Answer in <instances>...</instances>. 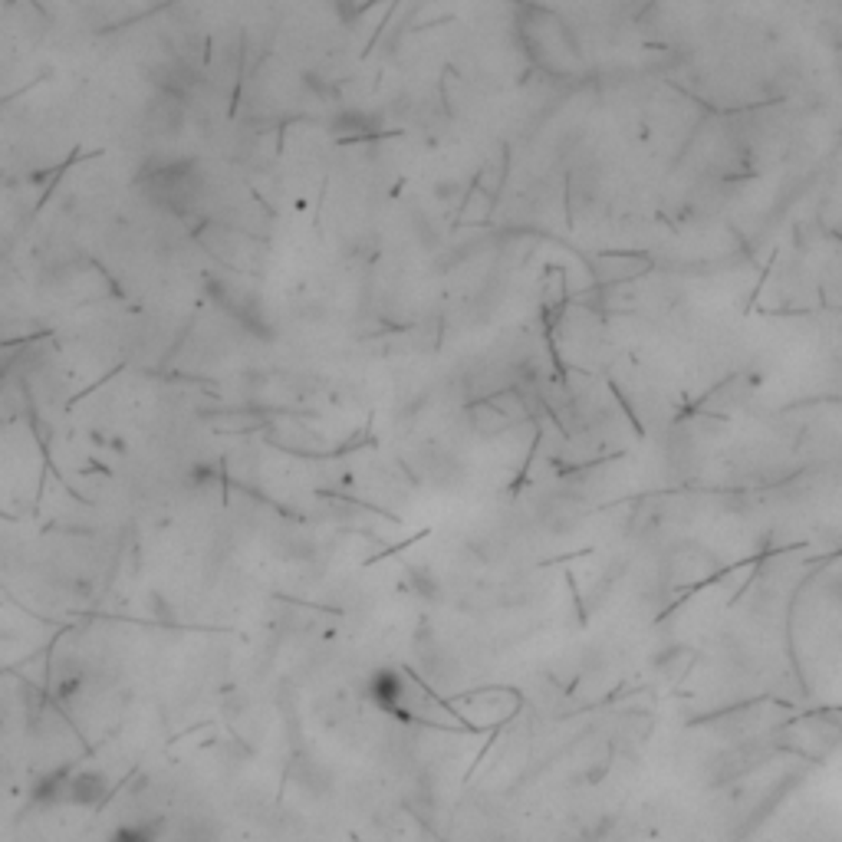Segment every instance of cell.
Wrapping results in <instances>:
<instances>
[{
  "label": "cell",
  "mask_w": 842,
  "mask_h": 842,
  "mask_svg": "<svg viewBox=\"0 0 842 842\" xmlns=\"http://www.w3.org/2000/svg\"><path fill=\"white\" fill-rule=\"evenodd\" d=\"M112 842H155V836L148 826H122V829L112 836Z\"/></svg>",
  "instance_id": "7a4b0ae2"
},
{
  "label": "cell",
  "mask_w": 842,
  "mask_h": 842,
  "mask_svg": "<svg viewBox=\"0 0 842 842\" xmlns=\"http://www.w3.org/2000/svg\"><path fill=\"white\" fill-rule=\"evenodd\" d=\"M471 418H474V431H478V435H484V438L500 435V431H504V428L510 425L507 418L500 415L497 408L490 405L487 399L480 402V405H474V408H471Z\"/></svg>",
  "instance_id": "6da1fadb"
}]
</instances>
